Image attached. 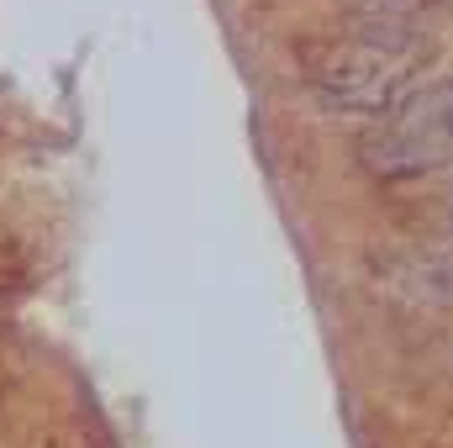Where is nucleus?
I'll return each instance as SVG.
<instances>
[{"instance_id":"nucleus-1","label":"nucleus","mask_w":453,"mask_h":448,"mask_svg":"<svg viewBox=\"0 0 453 448\" xmlns=\"http://www.w3.org/2000/svg\"><path fill=\"white\" fill-rule=\"evenodd\" d=\"M422 64L417 37H406L395 21L374 16L358 32H338L327 42H311L301 53V74L317 90L322 106L358 116H385L411 85Z\"/></svg>"},{"instance_id":"nucleus-2","label":"nucleus","mask_w":453,"mask_h":448,"mask_svg":"<svg viewBox=\"0 0 453 448\" xmlns=\"http://www.w3.org/2000/svg\"><path fill=\"white\" fill-rule=\"evenodd\" d=\"M358 158L385 180H411L453 164V80L406 90L358 137Z\"/></svg>"},{"instance_id":"nucleus-3","label":"nucleus","mask_w":453,"mask_h":448,"mask_svg":"<svg viewBox=\"0 0 453 448\" xmlns=\"http://www.w3.org/2000/svg\"><path fill=\"white\" fill-rule=\"evenodd\" d=\"M374 16H385V21H401V16H411L417 5H427V0H364Z\"/></svg>"}]
</instances>
